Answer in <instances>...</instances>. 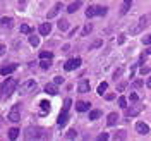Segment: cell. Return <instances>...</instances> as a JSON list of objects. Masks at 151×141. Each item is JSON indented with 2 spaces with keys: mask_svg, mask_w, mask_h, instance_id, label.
Listing matches in <instances>:
<instances>
[{
  "mask_svg": "<svg viewBox=\"0 0 151 141\" xmlns=\"http://www.w3.org/2000/svg\"><path fill=\"white\" fill-rule=\"evenodd\" d=\"M16 88H17V81L14 77H7L0 85V98H9L10 95L16 91Z\"/></svg>",
  "mask_w": 151,
  "mask_h": 141,
  "instance_id": "6da1fadb",
  "label": "cell"
},
{
  "mask_svg": "<svg viewBox=\"0 0 151 141\" xmlns=\"http://www.w3.org/2000/svg\"><path fill=\"white\" fill-rule=\"evenodd\" d=\"M108 12V9L106 7H98V5H89L88 9H86V17L91 19L94 17V16H105Z\"/></svg>",
  "mask_w": 151,
  "mask_h": 141,
  "instance_id": "7a4b0ae2",
  "label": "cell"
},
{
  "mask_svg": "<svg viewBox=\"0 0 151 141\" xmlns=\"http://www.w3.org/2000/svg\"><path fill=\"white\" fill-rule=\"evenodd\" d=\"M35 90H36V81H33V79H28V81L19 85V93L21 95H28L31 91H35Z\"/></svg>",
  "mask_w": 151,
  "mask_h": 141,
  "instance_id": "3957f363",
  "label": "cell"
},
{
  "mask_svg": "<svg viewBox=\"0 0 151 141\" xmlns=\"http://www.w3.org/2000/svg\"><path fill=\"white\" fill-rule=\"evenodd\" d=\"M7 119H9L10 122H19V121H21V107H19V105H12Z\"/></svg>",
  "mask_w": 151,
  "mask_h": 141,
  "instance_id": "277c9868",
  "label": "cell"
},
{
  "mask_svg": "<svg viewBox=\"0 0 151 141\" xmlns=\"http://www.w3.org/2000/svg\"><path fill=\"white\" fill-rule=\"evenodd\" d=\"M150 19H151V16H142V17L139 19V24H137V26H136L134 29H131V33H132V35H137V33H141L142 29H144L146 26H148V24H150V22H148Z\"/></svg>",
  "mask_w": 151,
  "mask_h": 141,
  "instance_id": "5b68a950",
  "label": "cell"
},
{
  "mask_svg": "<svg viewBox=\"0 0 151 141\" xmlns=\"http://www.w3.org/2000/svg\"><path fill=\"white\" fill-rule=\"evenodd\" d=\"M79 66H81V59H79V57H72V59H69L65 64H64V69H65V71H74V69H77Z\"/></svg>",
  "mask_w": 151,
  "mask_h": 141,
  "instance_id": "8992f818",
  "label": "cell"
},
{
  "mask_svg": "<svg viewBox=\"0 0 151 141\" xmlns=\"http://www.w3.org/2000/svg\"><path fill=\"white\" fill-rule=\"evenodd\" d=\"M24 136H26V140H33V138L38 140V138H41V129H40V127H35V129H33V127H28Z\"/></svg>",
  "mask_w": 151,
  "mask_h": 141,
  "instance_id": "52a82bcc",
  "label": "cell"
},
{
  "mask_svg": "<svg viewBox=\"0 0 151 141\" xmlns=\"http://www.w3.org/2000/svg\"><path fill=\"white\" fill-rule=\"evenodd\" d=\"M142 110V105H132L131 108H125V115L127 117H136V115H139Z\"/></svg>",
  "mask_w": 151,
  "mask_h": 141,
  "instance_id": "ba28073f",
  "label": "cell"
},
{
  "mask_svg": "<svg viewBox=\"0 0 151 141\" xmlns=\"http://www.w3.org/2000/svg\"><path fill=\"white\" fill-rule=\"evenodd\" d=\"M16 69H17V64H5V66L0 67V74H2V76L12 74V72H14Z\"/></svg>",
  "mask_w": 151,
  "mask_h": 141,
  "instance_id": "9c48e42d",
  "label": "cell"
},
{
  "mask_svg": "<svg viewBox=\"0 0 151 141\" xmlns=\"http://www.w3.org/2000/svg\"><path fill=\"white\" fill-rule=\"evenodd\" d=\"M136 131L139 134H148L150 132V126L146 122H142V121H139V122H136Z\"/></svg>",
  "mask_w": 151,
  "mask_h": 141,
  "instance_id": "30bf717a",
  "label": "cell"
},
{
  "mask_svg": "<svg viewBox=\"0 0 151 141\" xmlns=\"http://www.w3.org/2000/svg\"><path fill=\"white\" fill-rule=\"evenodd\" d=\"M67 122H69V112H64V110H62L60 115H58V119H57V124H58L60 127H64Z\"/></svg>",
  "mask_w": 151,
  "mask_h": 141,
  "instance_id": "8fae6325",
  "label": "cell"
},
{
  "mask_svg": "<svg viewBox=\"0 0 151 141\" xmlns=\"http://www.w3.org/2000/svg\"><path fill=\"white\" fill-rule=\"evenodd\" d=\"M77 91H79V93H88V91H89V81L81 79L79 85H77Z\"/></svg>",
  "mask_w": 151,
  "mask_h": 141,
  "instance_id": "7c38bea8",
  "label": "cell"
},
{
  "mask_svg": "<svg viewBox=\"0 0 151 141\" xmlns=\"http://www.w3.org/2000/svg\"><path fill=\"white\" fill-rule=\"evenodd\" d=\"M89 107H91L89 102H77V103H76V110H77V112H88Z\"/></svg>",
  "mask_w": 151,
  "mask_h": 141,
  "instance_id": "4fadbf2b",
  "label": "cell"
},
{
  "mask_svg": "<svg viewBox=\"0 0 151 141\" xmlns=\"http://www.w3.org/2000/svg\"><path fill=\"white\" fill-rule=\"evenodd\" d=\"M81 5H83V2H81V0H76V2H72V4L67 7V12H69V14H74L76 10L81 7Z\"/></svg>",
  "mask_w": 151,
  "mask_h": 141,
  "instance_id": "5bb4252c",
  "label": "cell"
},
{
  "mask_svg": "<svg viewBox=\"0 0 151 141\" xmlns=\"http://www.w3.org/2000/svg\"><path fill=\"white\" fill-rule=\"evenodd\" d=\"M50 31H52V24H50V22H43V24L40 26V33H41L43 36L50 35Z\"/></svg>",
  "mask_w": 151,
  "mask_h": 141,
  "instance_id": "9a60e30c",
  "label": "cell"
},
{
  "mask_svg": "<svg viewBox=\"0 0 151 141\" xmlns=\"http://www.w3.org/2000/svg\"><path fill=\"white\" fill-rule=\"evenodd\" d=\"M117 121H119V114H117V112L108 114V119H106V124H108V126H115Z\"/></svg>",
  "mask_w": 151,
  "mask_h": 141,
  "instance_id": "2e32d148",
  "label": "cell"
},
{
  "mask_svg": "<svg viewBox=\"0 0 151 141\" xmlns=\"http://www.w3.org/2000/svg\"><path fill=\"white\" fill-rule=\"evenodd\" d=\"M60 9H62V4H55V7H53V9H52V10H50V12H48V19L55 17L57 14L60 12Z\"/></svg>",
  "mask_w": 151,
  "mask_h": 141,
  "instance_id": "e0dca14e",
  "label": "cell"
},
{
  "mask_svg": "<svg viewBox=\"0 0 151 141\" xmlns=\"http://www.w3.org/2000/svg\"><path fill=\"white\" fill-rule=\"evenodd\" d=\"M45 93H48V95H57L58 93V91H57V85L55 83H53V85L50 83V85L45 86Z\"/></svg>",
  "mask_w": 151,
  "mask_h": 141,
  "instance_id": "ac0fdd59",
  "label": "cell"
},
{
  "mask_svg": "<svg viewBox=\"0 0 151 141\" xmlns=\"http://www.w3.org/2000/svg\"><path fill=\"white\" fill-rule=\"evenodd\" d=\"M57 26H58L60 31H67V29H69V21H67V19H58V24H57Z\"/></svg>",
  "mask_w": 151,
  "mask_h": 141,
  "instance_id": "d6986e66",
  "label": "cell"
},
{
  "mask_svg": "<svg viewBox=\"0 0 151 141\" xmlns=\"http://www.w3.org/2000/svg\"><path fill=\"white\" fill-rule=\"evenodd\" d=\"M132 2H134V0H124L122 9H120V14H127V12H129V7H131Z\"/></svg>",
  "mask_w": 151,
  "mask_h": 141,
  "instance_id": "ffe728a7",
  "label": "cell"
},
{
  "mask_svg": "<svg viewBox=\"0 0 151 141\" xmlns=\"http://www.w3.org/2000/svg\"><path fill=\"white\" fill-rule=\"evenodd\" d=\"M50 66H52V59H41V62H40L41 69H50Z\"/></svg>",
  "mask_w": 151,
  "mask_h": 141,
  "instance_id": "44dd1931",
  "label": "cell"
},
{
  "mask_svg": "<svg viewBox=\"0 0 151 141\" xmlns=\"http://www.w3.org/2000/svg\"><path fill=\"white\" fill-rule=\"evenodd\" d=\"M0 24H2L4 28H12V24H14V21H12L10 17H4V19H2V22H0Z\"/></svg>",
  "mask_w": 151,
  "mask_h": 141,
  "instance_id": "7402d4cb",
  "label": "cell"
},
{
  "mask_svg": "<svg viewBox=\"0 0 151 141\" xmlns=\"http://www.w3.org/2000/svg\"><path fill=\"white\" fill-rule=\"evenodd\" d=\"M101 117V112L100 110H91L89 112V121H96V119H100Z\"/></svg>",
  "mask_w": 151,
  "mask_h": 141,
  "instance_id": "603a6c76",
  "label": "cell"
},
{
  "mask_svg": "<svg viewBox=\"0 0 151 141\" xmlns=\"http://www.w3.org/2000/svg\"><path fill=\"white\" fill-rule=\"evenodd\" d=\"M19 132L21 131H19L17 127H12V129H9V138L10 140H16V138L19 136Z\"/></svg>",
  "mask_w": 151,
  "mask_h": 141,
  "instance_id": "cb8c5ba5",
  "label": "cell"
},
{
  "mask_svg": "<svg viewBox=\"0 0 151 141\" xmlns=\"http://www.w3.org/2000/svg\"><path fill=\"white\" fill-rule=\"evenodd\" d=\"M91 31H93V24H91V22H88V24L84 26V29H83V36H88Z\"/></svg>",
  "mask_w": 151,
  "mask_h": 141,
  "instance_id": "d4e9b609",
  "label": "cell"
},
{
  "mask_svg": "<svg viewBox=\"0 0 151 141\" xmlns=\"http://www.w3.org/2000/svg\"><path fill=\"white\" fill-rule=\"evenodd\" d=\"M106 88H108V85H106V83L103 81L101 85L98 86V95H101V96H103V95H105V91H106Z\"/></svg>",
  "mask_w": 151,
  "mask_h": 141,
  "instance_id": "484cf974",
  "label": "cell"
},
{
  "mask_svg": "<svg viewBox=\"0 0 151 141\" xmlns=\"http://www.w3.org/2000/svg\"><path fill=\"white\" fill-rule=\"evenodd\" d=\"M29 43H31L33 47H38V45H40V38L35 36V35H31V36H29Z\"/></svg>",
  "mask_w": 151,
  "mask_h": 141,
  "instance_id": "4316f807",
  "label": "cell"
},
{
  "mask_svg": "<svg viewBox=\"0 0 151 141\" xmlns=\"http://www.w3.org/2000/svg\"><path fill=\"white\" fill-rule=\"evenodd\" d=\"M65 138H67V140H74V138H77V131H76V129H70V131H67Z\"/></svg>",
  "mask_w": 151,
  "mask_h": 141,
  "instance_id": "83f0119b",
  "label": "cell"
},
{
  "mask_svg": "<svg viewBox=\"0 0 151 141\" xmlns=\"http://www.w3.org/2000/svg\"><path fill=\"white\" fill-rule=\"evenodd\" d=\"M125 138H127V134H125V131H117L115 132V140H125Z\"/></svg>",
  "mask_w": 151,
  "mask_h": 141,
  "instance_id": "f1b7e54d",
  "label": "cell"
},
{
  "mask_svg": "<svg viewBox=\"0 0 151 141\" xmlns=\"http://www.w3.org/2000/svg\"><path fill=\"white\" fill-rule=\"evenodd\" d=\"M119 107H120V108H127V98H125V96H120V98H119Z\"/></svg>",
  "mask_w": 151,
  "mask_h": 141,
  "instance_id": "f546056e",
  "label": "cell"
},
{
  "mask_svg": "<svg viewBox=\"0 0 151 141\" xmlns=\"http://www.w3.org/2000/svg\"><path fill=\"white\" fill-rule=\"evenodd\" d=\"M70 105H72V100H70V98H67L65 102H64V107H62V110H64V112H69Z\"/></svg>",
  "mask_w": 151,
  "mask_h": 141,
  "instance_id": "4dcf8cb0",
  "label": "cell"
},
{
  "mask_svg": "<svg viewBox=\"0 0 151 141\" xmlns=\"http://www.w3.org/2000/svg\"><path fill=\"white\" fill-rule=\"evenodd\" d=\"M21 33H24V35H29V33H31V28H29L28 24H21Z\"/></svg>",
  "mask_w": 151,
  "mask_h": 141,
  "instance_id": "1f68e13d",
  "label": "cell"
},
{
  "mask_svg": "<svg viewBox=\"0 0 151 141\" xmlns=\"http://www.w3.org/2000/svg\"><path fill=\"white\" fill-rule=\"evenodd\" d=\"M40 59H53V54L52 52H41L40 54Z\"/></svg>",
  "mask_w": 151,
  "mask_h": 141,
  "instance_id": "d6a6232c",
  "label": "cell"
},
{
  "mask_svg": "<svg viewBox=\"0 0 151 141\" xmlns=\"http://www.w3.org/2000/svg\"><path fill=\"white\" fill-rule=\"evenodd\" d=\"M41 108H43V112H50V103L48 102H41Z\"/></svg>",
  "mask_w": 151,
  "mask_h": 141,
  "instance_id": "836d02e7",
  "label": "cell"
},
{
  "mask_svg": "<svg viewBox=\"0 0 151 141\" xmlns=\"http://www.w3.org/2000/svg\"><path fill=\"white\" fill-rule=\"evenodd\" d=\"M53 83H55L57 86H58V85H62V83H64V77H62V76H57L55 79H53Z\"/></svg>",
  "mask_w": 151,
  "mask_h": 141,
  "instance_id": "e575fe53",
  "label": "cell"
},
{
  "mask_svg": "<svg viewBox=\"0 0 151 141\" xmlns=\"http://www.w3.org/2000/svg\"><path fill=\"white\" fill-rule=\"evenodd\" d=\"M142 43H144V45H151V35H148V36L142 38Z\"/></svg>",
  "mask_w": 151,
  "mask_h": 141,
  "instance_id": "d590c367",
  "label": "cell"
},
{
  "mask_svg": "<svg viewBox=\"0 0 151 141\" xmlns=\"http://www.w3.org/2000/svg\"><path fill=\"white\" fill-rule=\"evenodd\" d=\"M129 100H131V102H137V100H139V96H137L136 93H131V95H129Z\"/></svg>",
  "mask_w": 151,
  "mask_h": 141,
  "instance_id": "8d00e7d4",
  "label": "cell"
},
{
  "mask_svg": "<svg viewBox=\"0 0 151 141\" xmlns=\"http://www.w3.org/2000/svg\"><path fill=\"white\" fill-rule=\"evenodd\" d=\"M150 71H151V67H141V71H139V72H141V74L144 76V74H148Z\"/></svg>",
  "mask_w": 151,
  "mask_h": 141,
  "instance_id": "74e56055",
  "label": "cell"
},
{
  "mask_svg": "<svg viewBox=\"0 0 151 141\" xmlns=\"http://www.w3.org/2000/svg\"><path fill=\"white\" fill-rule=\"evenodd\" d=\"M98 140H100V141H105V140H108V134H106V132H101V134L98 136Z\"/></svg>",
  "mask_w": 151,
  "mask_h": 141,
  "instance_id": "f35d334b",
  "label": "cell"
},
{
  "mask_svg": "<svg viewBox=\"0 0 151 141\" xmlns=\"http://www.w3.org/2000/svg\"><path fill=\"white\" fill-rule=\"evenodd\" d=\"M5 50H7L5 45H2V43H0V55H4V54H5Z\"/></svg>",
  "mask_w": 151,
  "mask_h": 141,
  "instance_id": "ab89813d",
  "label": "cell"
},
{
  "mask_svg": "<svg viewBox=\"0 0 151 141\" xmlns=\"http://www.w3.org/2000/svg\"><path fill=\"white\" fill-rule=\"evenodd\" d=\"M105 98H106V100H113V98H115V95L108 93V95H106V96H105Z\"/></svg>",
  "mask_w": 151,
  "mask_h": 141,
  "instance_id": "60d3db41",
  "label": "cell"
},
{
  "mask_svg": "<svg viewBox=\"0 0 151 141\" xmlns=\"http://www.w3.org/2000/svg\"><path fill=\"white\" fill-rule=\"evenodd\" d=\"M101 45V41H94L93 45H91V48H96V47H100Z\"/></svg>",
  "mask_w": 151,
  "mask_h": 141,
  "instance_id": "b9f144b4",
  "label": "cell"
},
{
  "mask_svg": "<svg viewBox=\"0 0 151 141\" xmlns=\"http://www.w3.org/2000/svg\"><path fill=\"white\" fill-rule=\"evenodd\" d=\"M146 86H148V88H151V76L148 77V81H146Z\"/></svg>",
  "mask_w": 151,
  "mask_h": 141,
  "instance_id": "7bdbcfd3",
  "label": "cell"
},
{
  "mask_svg": "<svg viewBox=\"0 0 151 141\" xmlns=\"http://www.w3.org/2000/svg\"><path fill=\"white\" fill-rule=\"evenodd\" d=\"M2 124H4V121H2V119H0V127H2Z\"/></svg>",
  "mask_w": 151,
  "mask_h": 141,
  "instance_id": "ee69618b",
  "label": "cell"
}]
</instances>
